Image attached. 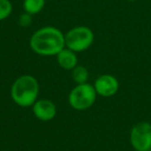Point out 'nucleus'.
Segmentation results:
<instances>
[{"mask_svg":"<svg viewBox=\"0 0 151 151\" xmlns=\"http://www.w3.org/2000/svg\"><path fill=\"white\" fill-rule=\"evenodd\" d=\"M29 46L30 49L40 56H56L65 48V34L57 27L45 26L32 34Z\"/></svg>","mask_w":151,"mask_h":151,"instance_id":"f257e3e1","label":"nucleus"},{"mask_svg":"<svg viewBox=\"0 0 151 151\" xmlns=\"http://www.w3.org/2000/svg\"><path fill=\"white\" fill-rule=\"evenodd\" d=\"M40 83L31 75H23L15 80L11 87V97L17 106L30 108L38 99Z\"/></svg>","mask_w":151,"mask_h":151,"instance_id":"f03ea898","label":"nucleus"},{"mask_svg":"<svg viewBox=\"0 0 151 151\" xmlns=\"http://www.w3.org/2000/svg\"><path fill=\"white\" fill-rule=\"evenodd\" d=\"M99 96L94 86L89 83L76 85L67 97L68 104L76 111H85L94 105Z\"/></svg>","mask_w":151,"mask_h":151,"instance_id":"7ed1b4c3","label":"nucleus"},{"mask_svg":"<svg viewBox=\"0 0 151 151\" xmlns=\"http://www.w3.org/2000/svg\"><path fill=\"white\" fill-rule=\"evenodd\" d=\"M93 42L94 33L87 26H76L65 33V47L76 53L88 50Z\"/></svg>","mask_w":151,"mask_h":151,"instance_id":"20e7f679","label":"nucleus"},{"mask_svg":"<svg viewBox=\"0 0 151 151\" xmlns=\"http://www.w3.org/2000/svg\"><path fill=\"white\" fill-rule=\"evenodd\" d=\"M129 143L134 151H149L151 149V123L141 121L132 127Z\"/></svg>","mask_w":151,"mask_h":151,"instance_id":"39448f33","label":"nucleus"},{"mask_svg":"<svg viewBox=\"0 0 151 151\" xmlns=\"http://www.w3.org/2000/svg\"><path fill=\"white\" fill-rule=\"evenodd\" d=\"M93 86L99 96L112 97L119 91L120 84L115 76L104 73L95 79Z\"/></svg>","mask_w":151,"mask_h":151,"instance_id":"423d86ee","label":"nucleus"},{"mask_svg":"<svg viewBox=\"0 0 151 151\" xmlns=\"http://www.w3.org/2000/svg\"><path fill=\"white\" fill-rule=\"evenodd\" d=\"M32 113L36 119L48 122L53 120L57 115V107L52 101L47 99H37L32 106Z\"/></svg>","mask_w":151,"mask_h":151,"instance_id":"0eeeda50","label":"nucleus"},{"mask_svg":"<svg viewBox=\"0 0 151 151\" xmlns=\"http://www.w3.org/2000/svg\"><path fill=\"white\" fill-rule=\"evenodd\" d=\"M56 58L59 66L63 69H66V70H73L78 65L77 53L71 51L70 49L66 48V47L64 49H62L56 55Z\"/></svg>","mask_w":151,"mask_h":151,"instance_id":"6e6552de","label":"nucleus"},{"mask_svg":"<svg viewBox=\"0 0 151 151\" xmlns=\"http://www.w3.org/2000/svg\"><path fill=\"white\" fill-rule=\"evenodd\" d=\"M46 5V0H24L23 9L25 13L30 14L31 16L37 15L44 9Z\"/></svg>","mask_w":151,"mask_h":151,"instance_id":"1a4fd4ad","label":"nucleus"},{"mask_svg":"<svg viewBox=\"0 0 151 151\" xmlns=\"http://www.w3.org/2000/svg\"><path fill=\"white\" fill-rule=\"evenodd\" d=\"M71 71H73V73H71L73 80L77 85L88 83L87 81L89 79V71L85 66H83V65H77Z\"/></svg>","mask_w":151,"mask_h":151,"instance_id":"9d476101","label":"nucleus"},{"mask_svg":"<svg viewBox=\"0 0 151 151\" xmlns=\"http://www.w3.org/2000/svg\"><path fill=\"white\" fill-rule=\"evenodd\" d=\"M13 13V3L11 0H0V21L7 19Z\"/></svg>","mask_w":151,"mask_h":151,"instance_id":"9b49d317","label":"nucleus"},{"mask_svg":"<svg viewBox=\"0 0 151 151\" xmlns=\"http://www.w3.org/2000/svg\"><path fill=\"white\" fill-rule=\"evenodd\" d=\"M31 24H32V16L30 15V14L24 12L19 17V25L21 26V27L27 28V27H29Z\"/></svg>","mask_w":151,"mask_h":151,"instance_id":"f8f14e48","label":"nucleus"},{"mask_svg":"<svg viewBox=\"0 0 151 151\" xmlns=\"http://www.w3.org/2000/svg\"><path fill=\"white\" fill-rule=\"evenodd\" d=\"M127 1H132V2H134V1H138V0H127Z\"/></svg>","mask_w":151,"mask_h":151,"instance_id":"ddd939ff","label":"nucleus"},{"mask_svg":"<svg viewBox=\"0 0 151 151\" xmlns=\"http://www.w3.org/2000/svg\"><path fill=\"white\" fill-rule=\"evenodd\" d=\"M4 151H9V150H4Z\"/></svg>","mask_w":151,"mask_h":151,"instance_id":"4468645a","label":"nucleus"},{"mask_svg":"<svg viewBox=\"0 0 151 151\" xmlns=\"http://www.w3.org/2000/svg\"><path fill=\"white\" fill-rule=\"evenodd\" d=\"M149 151H151V149H150V150H149Z\"/></svg>","mask_w":151,"mask_h":151,"instance_id":"2eb2a0df","label":"nucleus"}]
</instances>
